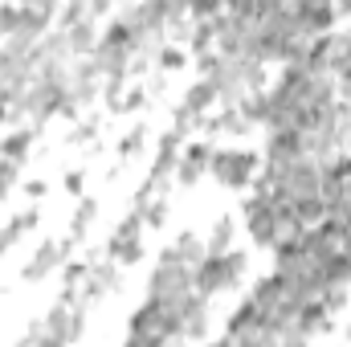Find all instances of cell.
<instances>
[{
  "mask_svg": "<svg viewBox=\"0 0 351 347\" xmlns=\"http://www.w3.org/2000/svg\"><path fill=\"white\" fill-rule=\"evenodd\" d=\"M16 176H21V168L16 164H8V160H0V200L16 188Z\"/></svg>",
  "mask_w": 351,
  "mask_h": 347,
  "instance_id": "cell-12",
  "label": "cell"
},
{
  "mask_svg": "<svg viewBox=\"0 0 351 347\" xmlns=\"http://www.w3.org/2000/svg\"><path fill=\"white\" fill-rule=\"evenodd\" d=\"M33 225H37V204H29V208H21L16 217H8V221H4V229H0V254H4L8 246H16Z\"/></svg>",
  "mask_w": 351,
  "mask_h": 347,
  "instance_id": "cell-7",
  "label": "cell"
},
{
  "mask_svg": "<svg viewBox=\"0 0 351 347\" xmlns=\"http://www.w3.org/2000/svg\"><path fill=\"white\" fill-rule=\"evenodd\" d=\"M82 184H86V176H82V172H66V192L82 196Z\"/></svg>",
  "mask_w": 351,
  "mask_h": 347,
  "instance_id": "cell-14",
  "label": "cell"
},
{
  "mask_svg": "<svg viewBox=\"0 0 351 347\" xmlns=\"http://www.w3.org/2000/svg\"><path fill=\"white\" fill-rule=\"evenodd\" d=\"M53 21V4H0V33L4 45H21L33 49Z\"/></svg>",
  "mask_w": 351,
  "mask_h": 347,
  "instance_id": "cell-1",
  "label": "cell"
},
{
  "mask_svg": "<svg viewBox=\"0 0 351 347\" xmlns=\"http://www.w3.org/2000/svg\"><path fill=\"white\" fill-rule=\"evenodd\" d=\"M139 147H143V127H131V135H127V139L119 143V156L127 160V156H135Z\"/></svg>",
  "mask_w": 351,
  "mask_h": 347,
  "instance_id": "cell-13",
  "label": "cell"
},
{
  "mask_svg": "<svg viewBox=\"0 0 351 347\" xmlns=\"http://www.w3.org/2000/svg\"><path fill=\"white\" fill-rule=\"evenodd\" d=\"M98 217V200H90V196H82V204H78V213L70 217V241H82L90 229V221Z\"/></svg>",
  "mask_w": 351,
  "mask_h": 347,
  "instance_id": "cell-9",
  "label": "cell"
},
{
  "mask_svg": "<svg viewBox=\"0 0 351 347\" xmlns=\"http://www.w3.org/2000/svg\"><path fill=\"white\" fill-rule=\"evenodd\" d=\"M139 258H143V217L139 213H127L119 221V229L110 233V241H106V261L135 265Z\"/></svg>",
  "mask_w": 351,
  "mask_h": 347,
  "instance_id": "cell-4",
  "label": "cell"
},
{
  "mask_svg": "<svg viewBox=\"0 0 351 347\" xmlns=\"http://www.w3.org/2000/svg\"><path fill=\"white\" fill-rule=\"evenodd\" d=\"M70 246H74L70 237H62V241H58V237H49V241L33 254V261L25 265V278H29V282H37V278H45L49 270H58L62 261L70 258Z\"/></svg>",
  "mask_w": 351,
  "mask_h": 347,
  "instance_id": "cell-5",
  "label": "cell"
},
{
  "mask_svg": "<svg viewBox=\"0 0 351 347\" xmlns=\"http://www.w3.org/2000/svg\"><path fill=\"white\" fill-rule=\"evenodd\" d=\"M233 233H237V221H233V217H221V221L213 225V233L204 237V250H208V254H229Z\"/></svg>",
  "mask_w": 351,
  "mask_h": 347,
  "instance_id": "cell-8",
  "label": "cell"
},
{
  "mask_svg": "<svg viewBox=\"0 0 351 347\" xmlns=\"http://www.w3.org/2000/svg\"><path fill=\"white\" fill-rule=\"evenodd\" d=\"M143 102H147V86H131V90H123V98L110 102V110H114V115H131V110H139Z\"/></svg>",
  "mask_w": 351,
  "mask_h": 347,
  "instance_id": "cell-10",
  "label": "cell"
},
{
  "mask_svg": "<svg viewBox=\"0 0 351 347\" xmlns=\"http://www.w3.org/2000/svg\"><path fill=\"white\" fill-rule=\"evenodd\" d=\"M33 139H37V127L33 123H25V127H16V131H8L4 139H0V160H8V164H25L29 160V152H33Z\"/></svg>",
  "mask_w": 351,
  "mask_h": 347,
  "instance_id": "cell-6",
  "label": "cell"
},
{
  "mask_svg": "<svg viewBox=\"0 0 351 347\" xmlns=\"http://www.w3.org/2000/svg\"><path fill=\"white\" fill-rule=\"evenodd\" d=\"M156 58H160V70H164V74H176V70H184V66H188V53H184L180 45H164Z\"/></svg>",
  "mask_w": 351,
  "mask_h": 347,
  "instance_id": "cell-11",
  "label": "cell"
},
{
  "mask_svg": "<svg viewBox=\"0 0 351 347\" xmlns=\"http://www.w3.org/2000/svg\"><path fill=\"white\" fill-rule=\"evenodd\" d=\"M25 192H29V196H33V200H37V196H41V192H45V184H41V180H33V184H29V188H25Z\"/></svg>",
  "mask_w": 351,
  "mask_h": 347,
  "instance_id": "cell-15",
  "label": "cell"
},
{
  "mask_svg": "<svg viewBox=\"0 0 351 347\" xmlns=\"http://www.w3.org/2000/svg\"><path fill=\"white\" fill-rule=\"evenodd\" d=\"M262 172V164H258V156L254 152H241V147H217L213 152V164H208V176L217 180V184H225V188H250L254 180Z\"/></svg>",
  "mask_w": 351,
  "mask_h": 347,
  "instance_id": "cell-3",
  "label": "cell"
},
{
  "mask_svg": "<svg viewBox=\"0 0 351 347\" xmlns=\"http://www.w3.org/2000/svg\"><path fill=\"white\" fill-rule=\"evenodd\" d=\"M208 347H229V339H225V335H221V339H217V344H208Z\"/></svg>",
  "mask_w": 351,
  "mask_h": 347,
  "instance_id": "cell-16",
  "label": "cell"
},
{
  "mask_svg": "<svg viewBox=\"0 0 351 347\" xmlns=\"http://www.w3.org/2000/svg\"><path fill=\"white\" fill-rule=\"evenodd\" d=\"M241 274H245V254H237V250H229V254H208V258L196 265V274H192V290H196L200 298H213V294L237 286Z\"/></svg>",
  "mask_w": 351,
  "mask_h": 347,
  "instance_id": "cell-2",
  "label": "cell"
}]
</instances>
